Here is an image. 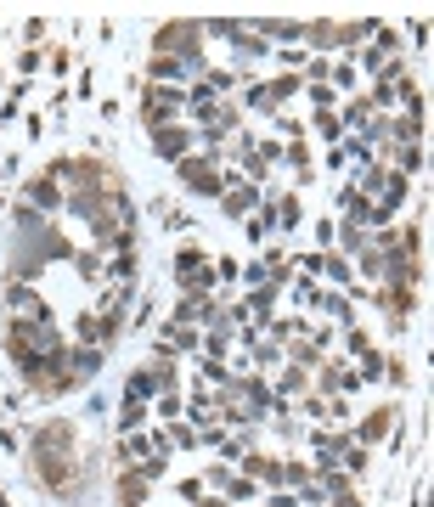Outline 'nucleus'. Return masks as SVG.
<instances>
[{"mask_svg": "<svg viewBox=\"0 0 434 507\" xmlns=\"http://www.w3.org/2000/svg\"><path fill=\"white\" fill-rule=\"evenodd\" d=\"M389 423H395V412H389V406H378V412H372V417L361 423V434H356V439H361V445H372V439L389 434Z\"/></svg>", "mask_w": 434, "mask_h": 507, "instance_id": "1", "label": "nucleus"}, {"mask_svg": "<svg viewBox=\"0 0 434 507\" xmlns=\"http://www.w3.org/2000/svg\"><path fill=\"white\" fill-rule=\"evenodd\" d=\"M28 203H40V209H57V203H63L57 181H51V175H46V181H34V186H28Z\"/></svg>", "mask_w": 434, "mask_h": 507, "instance_id": "2", "label": "nucleus"}, {"mask_svg": "<svg viewBox=\"0 0 434 507\" xmlns=\"http://www.w3.org/2000/svg\"><path fill=\"white\" fill-rule=\"evenodd\" d=\"M226 215H243V209H254V186H226Z\"/></svg>", "mask_w": 434, "mask_h": 507, "instance_id": "3", "label": "nucleus"}, {"mask_svg": "<svg viewBox=\"0 0 434 507\" xmlns=\"http://www.w3.org/2000/svg\"><path fill=\"white\" fill-rule=\"evenodd\" d=\"M186 152V130H158V158H181Z\"/></svg>", "mask_w": 434, "mask_h": 507, "instance_id": "4", "label": "nucleus"}, {"mask_svg": "<svg viewBox=\"0 0 434 507\" xmlns=\"http://www.w3.org/2000/svg\"><path fill=\"white\" fill-rule=\"evenodd\" d=\"M142 423H147V412H142V406H136V400H130V406H125V417H119V429L130 434V429H142Z\"/></svg>", "mask_w": 434, "mask_h": 507, "instance_id": "5", "label": "nucleus"}, {"mask_svg": "<svg viewBox=\"0 0 434 507\" xmlns=\"http://www.w3.org/2000/svg\"><path fill=\"white\" fill-rule=\"evenodd\" d=\"M203 507H231V502H203Z\"/></svg>", "mask_w": 434, "mask_h": 507, "instance_id": "6", "label": "nucleus"}]
</instances>
